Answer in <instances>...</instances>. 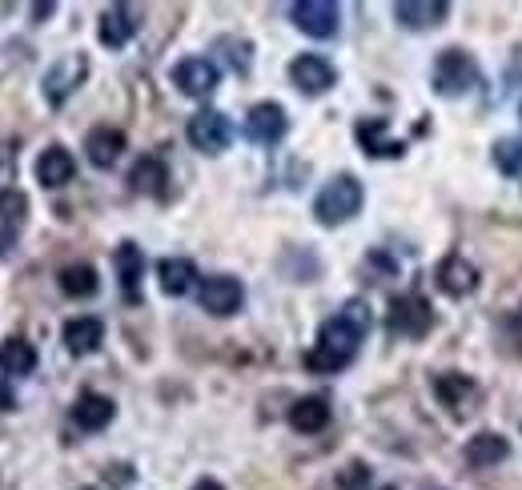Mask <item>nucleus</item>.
<instances>
[{
	"label": "nucleus",
	"instance_id": "obj_1",
	"mask_svg": "<svg viewBox=\"0 0 522 490\" xmlns=\"http://www.w3.org/2000/svg\"><path fill=\"white\" fill-rule=\"evenodd\" d=\"M370 306L366 302H346L330 322H322V330H318V342H314V350L306 354V370L310 374H338V370H346L350 362H354V354H358V346H362V338L370 334Z\"/></svg>",
	"mask_w": 522,
	"mask_h": 490
},
{
	"label": "nucleus",
	"instance_id": "obj_2",
	"mask_svg": "<svg viewBox=\"0 0 522 490\" xmlns=\"http://www.w3.org/2000/svg\"><path fill=\"white\" fill-rule=\"evenodd\" d=\"M362 181L354 177V173H338L334 181H326L322 185V193L314 197V217L322 221V225H342V221H350V217H358V209H362Z\"/></svg>",
	"mask_w": 522,
	"mask_h": 490
},
{
	"label": "nucleus",
	"instance_id": "obj_3",
	"mask_svg": "<svg viewBox=\"0 0 522 490\" xmlns=\"http://www.w3.org/2000/svg\"><path fill=\"white\" fill-rule=\"evenodd\" d=\"M430 77H434V93H438V97H462V93L478 89V81H482L474 57L462 53V49H446V53H438Z\"/></svg>",
	"mask_w": 522,
	"mask_h": 490
},
{
	"label": "nucleus",
	"instance_id": "obj_4",
	"mask_svg": "<svg viewBox=\"0 0 522 490\" xmlns=\"http://www.w3.org/2000/svg\"><path fill=\"white\" fill-rule=\"evenodd\" d=\"M390 334L398 338H426L434 330V310L422 294H402L390 302Z\"/></svg>",
	"mask_w": 522,
	"mask_h": 490
},
{
	"label": "nucleus",
	"instance_id": "obj_5",
	"mask_svg": "<svg viewBox=\"0 0 522 490\" xmlns=\"http://www.w3.org/2000/svg\"><path fill=\"white\" fill-rule=\"evenodd\" d=\"M185 137H189V145L201 149V153H225L229 141H233V125H229L225 113H217V109H201V113L189 117Z\"/></svg>",
	"mask_w": 522,
	"mask_h": 490
},
{
	"label": "nucleus",
	"instance_id": "obj_6",
	"mask_svg": "<svg viewBox=\"0 0 522 490\" xmlns=\"http://www.w3.org/2000/svg\"><path fill=\"white\" fill-rule=\"evenodd\" d=\"M290 81H294L298 93H306V97H322V93H330V89L338 85V73H334V65H330L326 57H318V53H302V57L290 61Z\"/></svg>",
	"mask_w": 522,
	"mask_h": 490
},
{
	"label": "nucleus",
	"instance_id": "obj_7",
	"mask_svg": "<svg viewBox=\"0 0 522 490\" xmlns=\"http://www.w3.org/2000/svg\"><path fill=\"white\" fill-rule=\"evenodd\" d=\"M197 302H201L205 314H213V318H229V314L241 310V302H245V286H241L237 278H229V274H217V278H205V282H201Z\"/></svg>",
	"mask_w": 522,
	"mask_h": 490
},
{
	"label": "nucleus",
	"instance_id": "obj_8",
	"mask_svg": "<svg viewBox=\"0 0 522 490\" xmlns=\"http://www.w3.org/2000/svg\"><path fill=\"white\" fill-rule=\"evenodd\" d=\"M89 77V61H85V53H69V57H61L49 73H45V101L49 105H65L69 101V93H77V85Z\"/></svg>",
	"mask_w": 522,
	"mask_h": 490
},
{
	"label": "nucleus",
	"instance_id": "obj_9",
	"mask_svg": "<svg viewBox=\"0 0 522 490\" xmlns=\"http://www.w3.org/2000/svg\"><path fill=\"white\" fill-rule=\"evenodd\" d=\"M290 17H294V25H298L306 37L326 41V37H334V33H338L342 9L334 5V0H302V5H294V9H290Z\"/></svg>",
	"mask_w": 522,
	"mask_h": 490
},
{
	"label": "nucleus",
	"instance_id": "obj_10",
	"mask_svg": "<svg viewBox=\"0 0 522 490\" xmlns=\"http://www.w3.org/2000/svg\"><path fill=\"white\" fill-rule=\"evenodd\" d=\"M290 121H286V109L278 101H261L245 113V137L257 141V145H278L286 137Z\"/></svg>",
	"mask_w": 522,
	"mask_h": 490
},
{
	"label": "nucleus",
	"instance_id": "obj_11",
	"mask_svg": "<svg viewBox=\"0 0 522 490\" xmlns=\"http://www.w3.org/2000/svg\"><path fill=\"white\" fill-rule=\"evenodd\" d=\"M221 81V69L209 61V57H185L181 65H173V85L185 93V97H209Z\"/></svg>",
	"mask_w": 522,
	"mask_h": 490
},
{
	"label": "nucleus",
	"instance_id": "obj_12",
	"mask_svg": "<svg viewBox=\"0 0 522 490\" xmlns=\"http://www.w3.org/2000/svg\"><path fill=\"white\" fill-rule=\"evenodd\" d=\"M434 282H438V290H442L446 298H466V294H474V286H478V266L466 262L462 254H446V258L438 262V270H434Z\"/></svg>",
	"mask_w": 522,
	"mask_h": 490
},
{
	"label": "nucleus",
	"instance_id": "obj_13",
	"mask_svg": "<svg viewBox=\"0 0 522 490\" xmlns=\"http://www.w3.org/2000/svg\"><path fill=\"white\" fill-rule=\"evenodd\" d=\"M354 137H358L362 153H370V157H402V153H406V141L390 137V121H386V117H366V121H358Z\"/></svg>",
	"mask_w": 522,
	"mask_h": 490
},
{
	"label": "nucleus",
	"instance_id": "obj_14",
	"mask_svg": "<svg viewBox=\"0 0 522 490\" xmlns=\"http://www.w3.org/2000/svg\"><path fill=\"white\" fill-rule=\"evenodd\" d=\"M121 153H125V133H121V129H113V125H97V129H89V137H85V157H89L97 169L117 165Z\"/></svg>",
	"mask_w": 522,
	"mask_h": 490
},
{
	"label": "nucleus",
	"instance_id": "obj_15",
	"mask_svg": "<svg viewBox=\"0 0 522 490\" xmlns=\"http://www.w3.org/2000/svg\"><path fill=\"white\" fill-rule=\"evenodd\" d=\"M394 17L402 29H434L450 17V5L446 0H402L394 5Z\"/></svg>",
	"mask_w": 522,
	"mask_h": 490
},
{
	"label": "nucleus",
	"instance_id": "obj_16",
	"mask_svg": "<svg viewBox=\"0 0 522 490\" xmlns=\"http://www.w3.org/2000/svg\"><path fill=\"white\" fill-rule=\"evenodd\" d=\"M73 173H77V161H73V153H69L65 145H49V149L37 157V181H41L45 189L69 185Z\"/></svg>",
	"mask_w": 522,
	"mask_h": 490
},
{
	"label": "nucleus",
	"instance_id": "obj_17",
	"mask_svg": "<svg viewBox=\"0 0 522 490\" xmlns=\"http://www.w3.org/2000/svg\"><path fill=\"white\" fill-rule=\"evenodd\" d=\"M133 33H137V21H133V9H129V5L105 9L101 25H97V37H101L105 49H125V45L133 41Z\"/></svg>",
	"mask_w": 522,
	"mask_h": 490
},
{
	"label": "nucleus",
	"instance_id": "obj_18",
	"mask_svg": "<svg viewBox=\"0 0 522 490\" xmlns=\"http://www.w3.org/2000/svg\"><path fill=\"white\" fill-rule=\"evenodd\" d=\"M113 266H117V278H121V290L129 302H137V286H141V274H145V254H141V245L133 241H121L117 245V254H113Z\"/></svg>",
	"mask_w": 522,
	"mask_h": 490
},
{
	"label": "nucleus",
	"instance_id": "obj_19",
	"mask_svg": "<svg viewBox=\"0 0 522 490\" xmlns=\"http://www.w3.org/2000/svg\"><path fill=\"white\" fill-rule=\"evenodd\" d=\"M113 414H117V406H113V398H105V394H81L77 398V406H73V422L81 426V430H105L109 422H113Z\"/></svg>",
	"mask_w": 522,
	"mask_h": 490
},
{
	"label": "nucleus",
	"instance_id": "obj_20",
	"mask_svg": "<svg viewBox=\"0 0 522 490\" xmlns=\"http://www.w3.org/2000/svg\"><path fill=\"white\" fill-rule=\"evenodd\" d=\"M506 454H510V442H506L502 434H494V430H482V434H474V438L466 442V462H470L474 470L498 466Z\"/></svg>",
	"mask_w": 522,
	"mask_h": 490
},
{
	"label": "nucleus",
	"instance_id": "obj_21",
	"mask_svg": "<svg viewBox=\"0 0 522 490\" xmlns=\"http://www.w3.org/2000/svg\"><path fill=\"white\" fill-rule=\"evenodd\" d=\"M101 342H105L101 318H73V322H65V346H69V354L85 358V354H93Z\"/></svg>",
	"mask_w": 522,
	"mask_h": 490
},
{
	"label": "nucleus",
	"instance_id": "obj_22",
	"mask_svg": "<svg viewBox=\"0 0 522 490\" xmlns=\"http://www.w3.org/2000/svg\"><path fill=\"white\" fill-rule=\"evenodd\" d=\"M290 426L298 430V434H318V430H326L330 426V402L326 398H298L294 406H290Z\"/></svg>",
	"mask_w": 522,
	"mask_h": 490
},
{
	"label": "nucleus",
	"instance_id": "obj_23",
	"mask_svg": "<svg viewBox=\"0 0 522 490\" xmlns=\"http://www.w3.org/2000/svg\"><path fill=\"white\" fill-rule=\"evenodd\" d=\"M129 181H133V189L145 193V197H165V193H169V185H165V181H169V169H165L161 157H141V161L133 165Z\"/></svg>",
	"mask_w": 522,
	"mask_h": 490
},
{
	"label": "nucleus",
	"instance_id": "obj_24",
	"mask_svg": "<svg viewBox=\"0 0 522 490\" xmlns=\"http://www.w3.org/2000/svg\"><path fill=\"white\" fill-rule=\"evenodd\" d=\"M157 278H161V290H165L169 298H181V294L193 290V282H197V266H193L189 258H165V262L157 266Z\"/></svg>",
	"mask_w": 522,
	"mask_h": 490
},
{
	"label": "nucleus",
	"instance_id": "obj_25",
	"mask_svg": "<svg viewBox=\"0 0 522 490\" xmlns=\"http://www.w3.org/2000/svg\"><path fill=\"white\" fill-rule=\"evenodd\" d=\"M0 370H5V374H33V370H37V350H33V342H25V338L0 342Z\"/></svg>",
	"mask_w": 522,
	"mask_h": 490
},
{
	"label": "nucleus",
	"instance_id": "obj_26",
	"mask_svg": "<svg viewBox=\"0 0 522 490\" xmlns=\"http://www.w3.org/2000/svg\"><path fill=\"white\" fill-rule=\"evenodd\" d=\"M434 394H438V402L442 406H450V410H458L470 394H474V382L466 378V374H458V370H446V374H434Z\"/></svg>",
	"mask_w": 522,
	"mask_h": 490
},
{
	"label": "nucleus",
	"instance_id": "obj_27",
	"mask_svg": "<svg viewBox=\"0 0 522 490\" xmlns=\"http://www.w3.org/2000/svg\"><path fill=\"white\" fill-rule=\"evenodd\" d=\"M97 286H101V282H97V270H93V266H85V262H81V266H65V270H61V290H65L69 298H93V294H97Z\"/></svg>",
	"mask_w": 522,
	"mask_h": 490
},
{
	"label": "nucleus",
	"instance_id": "obj_28",
	"mask_svg": "<svg viewBox=\"0 0 522 490\" xmlns=\"http://www.w3.org/2000/svg\"><path fill=\"white\" fill-rule=\"evenodd\" d=\"M25 217H29V197H25V189H17V185L0 189V221H5V229H17Z\"/></svg>",
	"mask_w": 522,
	"mask_h": 490
},
{
	"label": "nucleus",
	"instance_id": "obj_29",
	"mask_svg": "<svg viewBox=\"0 0 522 490\" xmlns=\"http://www.w3.org/2000/svg\"><path fill=\"white\" fill-rule=\"evenodd\" d=\"M494 165H498L502 177H522V137L498 141L494 145Z\"/></svg>",
	"mask_w": 522,
	"mask_h": 490
},
{
	"label": "nucleus",
	"instance_id": "obj_30",
	"mask_svg": "<svg viewBox=\"0 0 522 490\" xmlns=\"http://www.w3.org/2000/svg\"><path fill=\"white\" fill-rule=\"evenodd\" d=\"M366 482H370V466H366V462H350V466L338 474V486H342V490H362Z\"/></svg>",
	"mask_w": 522,
	"mask_h": 490
},
{
	"label": "nucleus",
	"instance_id": "obj_31",
	"mask_svg": "<svg viewBox=\"0 0 522 490\" xmlns=\"http://www.w3.org/2000/svg\"><path fill=\"white\" fill-rule=\"evenodd\" d=\"M13 406H17V402H13V390L0 382V410H13Z\"/></svg>",
	"mask_w": 522,
	"mask_h": 490
},
{
	"label": "nucleus",
	"instance_id": "obj_32",
	"mask_svg": "<svg viewBox=\"0 0 522 490\" xmlns=\"http://www.w3.org/2000/svg\"><path fill=\"white\" fill-rule=\"evenodd\" d=\"M193 490H225L217 478H201V482H193Z\"/></svg>",
	"mask_w": 522,
	"mask_h": 490
},
{
	"label": "nucleus",
	"instance_id": "obj_33",
	"mask_svg": "<svg viewBox=\"0 0 522 490\" xmlns=\"http://www.w3.org/2000/svg\"><path fill=\"white\" fill-rule=\"evenodd\" d=\"M53 9H57V5H33V17H37V21H45Z\"/></svg>",
	"mask_w": 522,
	"mask_h": 490
},
{
	"label": "nucleus",
	"instance_id": "obj_34",
	"mask_svg": "<svg viewBox=\"0 0 522 490\" xmlns=\"http://www.w3.org/2000/svg\"><path fill=\"white\" fill-rule=\"evenodd\" d=\"M382 490H394V486H382Z\"/></svg>",
	"mask_w": 522,
	"mask_h": 490
}]
</instances>
